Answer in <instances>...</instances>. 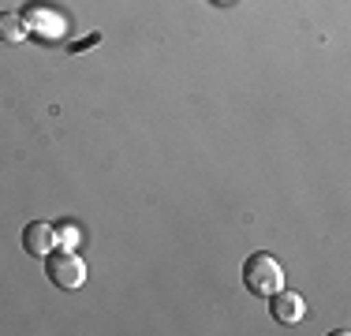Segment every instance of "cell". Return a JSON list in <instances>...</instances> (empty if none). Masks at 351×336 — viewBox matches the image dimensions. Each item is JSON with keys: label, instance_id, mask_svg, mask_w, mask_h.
Segmentation results:
<instances>
[{"label": "cell", "instance_id": "obj_1", "mask_svg": "<svg viewBox=\"0 0 351 336\" xmlns=\"http://www.w3.org/2000/svg\"><path fill=\"white\" fill-rule=\"evenodd\" d=\"M19 19H23V27H27V38L41 41V45H56V41L68 38V15L49 8V4H41V0L23 8Z\"/></svg>", "mask_w": 351, "mask_h": 336}, {"label": "cell", "instance_id": "obj_2", "mask_svg": "<svg viewBox=\"0 0 351 336\" xmlns=\"http://www.w3.org/2000/svg\"><path fill=\"white\" fill-rule=\"evenodd\" d=\"M243 284H247L250 296L269 299L273 291L284 288V269H280V262L269 254V250H258V254H250L243 262Z\"/></svg>", "mask_w": 351, "mask_h": 336}, {"label": "cell", "instance_id": "obj_3", "mask_svg": "<svg viewBox=\"0 0 351 336\" xmlns=\"http://www.w3.org/2000/svg\"><path fill=\"white\" fill-rule=\"evenodd\" d=\"M45 273H49V280H53L56 288H64V291H79L82 284H86V262H82L75 250L56 247L53 254L45 258Z\"/></svg>", "mask_w": 351, "mask_h": 336}, {"label": "cell", "instance_id": "obj_4", "mask_svg": "<svg viewBox=\"0 0 351 336\" xmlns=\"http://www.w3.org/2000/svg\"><path fill=\"white\" fill-rule=\"evenodd\" d=\"M269 314H273V322L277 325H299L306 317V302L299 291H273L269 296Z\"/></svg>", "mask_w": 351, "mask_h": 336}, {"label": "cell", "instance_id": "obj_5", "mask_svg": "<svg viewBox=\"0 0 351 336\" xmlns=\"http://www.w3.org/2000/svg\"><path fill=\"white\" fill-rule=\"evenodd\" d=\"M23 250H27L30 258H49L56 250V228L45 221H30L27 228H23Z\"/></svg>", "mask_w": 351, "mask_h": 336}, {"label": "cell", "instance_id": "obj_6", "mask_svg": "<svg viewBox=\"0 0 351 336\" xmlns=\"http://www.w3.org/2000/svg\"><path fill=\"white\" fill-rule=\"evenodd\" d=\"M0 41H8V45H19V41H27V27H23L19 15H0Z\"/></svg>", "mask_w": 351, "mask_h": 336}, {"label": "cell", "instance_id": "obj_7", "mask_svg": "<svg viewBox=\"0 0 351 336\" xmlns=\"http://www.w3.org/2000/svg\"><path fill=\"white\" fill-rule=\"evenodd\" d=\"M79 243H82V232H79V224L64 221L60 228H56V247H60V250H79Z\"/></svg>", "mask_w": 351, "mask_h": 336}, {"label": "cell", "instance_id": "obj_8", "mask_svg": "<svg viewBox=\"0 0 351 336\" xmlns=\"http://www.w3.org/2000/svg\"><path fill=\"white\" fill-rule=\"evenodd\" d=\"M97 41H101V38H97V34H94V38H82V41H75V53H79V49H90V45H97Z\"/></svg>", "mask_w": 351, "mask_h": 336}, {"label": "cell", "instance_id": "obj_9", "mask_svg": "<svg viewBox=\"0 0 351 336\" xmlns=\"http://www.w3.org/2000/svg\"><path fill=\"white\" fill-rule=\"evenodd\" d=\"M213 4H232V0H213Z\"/></svg>", "mask_w": 351, "mask_h": 336}]
</instances>
